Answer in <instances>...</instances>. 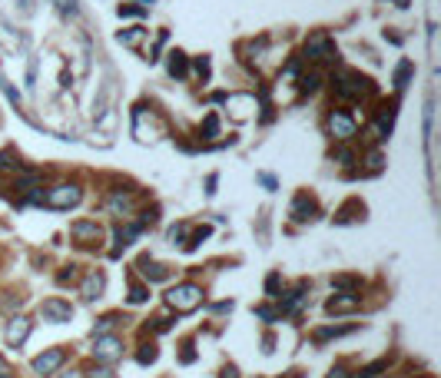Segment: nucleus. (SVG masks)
<instances>
[{
  "mask_svg": "<svg viewBox=\"0 0 441 378\" xmlns=\"http://www.w3.org/2000/svg\"><path fill=\"white\" fill-rule=\"evenodd\" d=\"M166 133V120L153 106H146V103H136L133 106V136L139 139V143H153V139H160Z\"/></svg>",
  "mask_w": 441,
  "mask_h": 378,
  "instance_id": "1",
  "label": "nucleus"
},
{
  "mask_svg": "<svg viewBox=\"0 0 441 378\" xmlns=\"http://www.w3.org/2000/svg\"><path fill=\"white\" fill-rule=\"evenodd\" d=\"M302 63H312V66H318V63H339V47H335V40H332V34H326V30H315V34H309V40H305V50H302Z\"/></svg>",
  "mask_w": 441,
  "mask_h": 378,
  "instance_id": "2",
  "label": "nucleus"
},
{
  "mask_svg": "<svg viewBox=\"0 0 441 378\" xmlns=\"http://www.w3.org/2000/svg\"><path fill=\"white\" fill-rule=\"evenodd\" d=\"M163 299L173 312L186 315V312H196V309L206 302V292H202V286H196V282H179V286H173V289L166 292Z\"/></svg>",
  "mask_w": 441,
  "mask_h": 378,
  "instance_id": "3",
  "label": "nucleus"
},
{
  "mask_svg": "<svg viewBox=\"0 0 441 378\" xmlns=\"http://www.w3.org/2000/svg\"><path fill=\"white\" fill-rule=\"evenodd\" d=\"M40 202H43L47 209L63 213V209H74V206L83 202V189L76 186V183H57V186H50L47 192H40Z\"/></svg>",
  "mask_w": 441,
  "mask_h": 378,
  "instance_id": "4",
  "label": "nucleus"
},
{
  "mask_svg": "<svg viewBox=\"0 0 441 378\" xmlns=\"http://www.w3.org/2000/svg\"><path fill=\"white\" fill-rule=\"evenodd\" d=\"M332 90H335V97H339L342 103H355L362 100L365 93H372V80L362 74H339L335 80H332Z\"/></svg>",
  "mask_w": 441,
  "mask_h": 378,
  "instance_id": "5",
  "label": "nucleus"
},
{
  "mask_svg": "<svg viewBox=\"0 0 441 378\" xmlns=\"http://www.w3.org/2000/svg\"><path fill=\"white\" fill-rule=\"evenodd\" d=\"M326 130H328V136L335 139V143H349V139L358 133V123H355L352 113H345V110H332V113L326 116Z\"/></svg>",
  "mask_w": 441,
  "mask_h": 378,
  "instance_id": "6",
  "label": "nucleus"
},
{
  "mask_svg": "<svg viewBox=\"0 0 441 378\" xmlns=\"http://www.w3.org/2000/svg\"><path fill=\"white\" fill-rule=\"evenodd\" d=\"M93 358L100 362V365H110L116 358H123V342L116 339V335H93Z\"/></svg>",
  "mask_w": 441,
  "mask_h": 378,
  "instance_id": "7",
  "label": "nucleus"
},
{
  "mask_svg": "<svg viewBox=\"0 0 441 378\" xmlns=\"http://www.w3.org/2000/svg\"><path fill=\"white\" fill-rule=\"evenodd\" d=\"M63 362H66V349H47L43 355H37V358L30 362V368H34V375L47 378V375H53V372H60Z\"/></svg>",
  "mask_w": 441,
  "mask_h": 378,
  "instance_id": "8",
  "label": "nucleus"
},
{
  "mask_svg": "<svg viewBox=\"0 0 441 378\" xmlns=\"http://www.w3.org/2000/svg\"><path fill=\"white\" fill-rule=\"evenodd\" d=\"M40 318L53 322V326H66L74 318V305L66 302V299H47V302L40 305Z\"/></svg>",
  "mask_w": 441,
  "mask_h": 378,
  "instance_id": "9",
  "label": "nucleus"
},
{
  "mask_svg": "<svg viewBox=\"0 0 441 378\" xmlns=\"http://www.w3.org/2000/svg\"><path fill=\"white\" fill-rule=\"evenodd\" d=\"M70 236H74L80 246H97V242H103V226L97 219H80V223L70 226Z\"/></svg>",
  "mask_w": 441,
  "mask_h": 378,
  "instance_id": "10",
  "label": "nucleus"
},
{
  "mask_svg": "<svg viewBox=\"0 0 441 378\" xmlns=\"http://www.w3.org/2000/svg\"><path fill=\"white\" fill-rule=\"evenodd\" d=\"M358 309H362V295L358 292H335L326 302L328 315H349V312H358Z\"/></svg>",
  "mask_w": 441,
  "mask_h": 378,
  "instance_id": "11",
  "label": "nucleus"
},
{
  "mask_svg": "<svg viewBox=\"0 0 441 378\" xmlns=\"http://www.w3.org/2000/svg\"><path fill=\"white\" fill-rule=\"evenodd\" d=\"M30 328H34V322H30L27 315H10L7 332H4V342H7L10 349H20V345L27 342V335H30Z\"/></svg>",
  "mask_w": 441,
  "mask_h": 378,
  "instance_id": "12",
  "label": "nucleus"
},
{
  "mask_svg": "<svg viewBox=\"0 0 441 378\" xmlns=\"http://www.w3.org/2000/svg\"><path fill=\"white\" fill-rule=\"evenodd\" d=\"M289 216H292V223H312L315 216H318V202L309 192H295V200L289 206Z\"/></svg>",
  "mask_w": 441,
  "mask_h": 378,
  "instance_id": "13",
  "label": "nucleus"
},
{
  "mask_svg": "<svg viewBox=\"0 0 441 378\" xmlns=\"http://www.w3.org/2000/svg\"><path fill=\"white\" fill-rule=\"evenodd\" d=\"M103 289H106V276H103L100 269H93V272L83 279V286H80V292H83L87 302H97V299L103 295Z\"/></svg>",
  "mask_w": 441,
  "mask_h": 378,
  "instance_id": "14",
  "label": "nucleus"
},
{
  "mask_svg": "<svg viewBox=\"0 0 441 378\" xmlns=\"http://www.w3.org/2000/svg\"><path fill=\"white\" fill-rule=\"evenodd\" d=\"M362 219H365V206H362L358 200H349V202H345V206L339 209V213H335V223H339V226H349V223H362Z\"/></svg>",
  "mask_w": 441,
  "mask_h": 378,
  "instance_id": "15",
  "label": "nucleus"
},
{
  "mask_svg": "<svg viewBox=\"0 0 441 378\" xmlns=\"http://www.w3.org/2000/svg\"><path fill=\"white\" fill-rule=\"evenodd\" d=\"M305 292H309V282H299L292 292H286V295H282V312H299V309L309 302Z\"/></svg>",
  "mask_w": 441,
  "mask_h": 378,
  "instance_id": "16",
  "label": "nucleus"
},
{
  "mask_svg": "<svg viewBox=\"0 0 441 378\" xmlns=\"http://www.w3.org/2000/svg\"><path fill=\"white\" fill-rule=\"evenodd\" d=\"M139 272L150 279V282H166V279L173 276V272H169V265L153 262V259H139Z\"/></svg>",
  "mask_w": 441,
  "mask_h": 378,
  "instance_id": "17",
  "label": "nucleus"
},
{
  "mask_svg": "<svg viewBox=\"0 0 441 378\" xmlns=\"http://www.w3.org/2000/svg\"><path fill=\"white\" fill-rule=\"evenodd\" d=\"M395 110H398V103L391 100V103H385L382 110H378V139H388V133H391V123H395Z\"/></svg>",
  "mask_w": 441,
  "mask_h": 378,
  "instance_id": "18",
  "label": "nucleus"
},
{
  "mask_svg": "<svg viewBox=\"0 0 441 378\" xmlns=\"http://www.w3.org/2000/svg\"><path fill=\"white\" fill-rule=\"evenodd\" d=\"M349 332H355V326H326V328H315L312 342H315V345H326V342L342 339V335H349Z\"/></svg>",
  "mask_w": 441,
  "mask_h": 378,
  "instance_id": "19",
  "label": "nucleus"
},
{
  "mask_svg": "<svg viewBox=\"0 0 441 378\" xmlns=\"http://www.w3.org/2000/svg\"><path fill=\"white\" fill-rule=\"evenodd\" d=\"M106 206H110V213H116V216H126L130 213V206H133V192L130 189H116V192H110V200H106Z\"/></svg>",
  "mask_w": 441,
  "mask_h": 378,
  "instance_id": "20",
  "label": "nucleus"
},
{
  "mask_svg": "<svg viewBox=\"0 0 441 378\" xmlns=\"http://www.w3.org/2000/svg\"><path fill=\"white\" fill-rule=\"evenodd\" d=\"M150 7H153V0H126V4L116 7V13H120V17H146Z\"/></svg>",
  "mask_w": 441,
  "mask_h": 378,
  "instance_id": "21",
  "label": "nucleus"
},
{
  "mask_svg": "<svg viewBox=\"0 0 441 378\" xmlns=\"http://www.w3.org/2000/svg\"><path fill=\"white\" fill-rule=\"evenodd\" d=\"M139 232H143V229H139L136 223H130V226H120V229H116V246H113V255H120V252H123L126 246H130V242L136 239Z\"/></svg>",
  "mask_w": 441,
  "mask_h": 378,
  "instance_id": "22",
  "label": "nucleus"
},
{
  "mask_svg": "<svg viewBox=\"0 0 441 378\" xmlns=\"http://www.w3.org/2000/svg\"><path fill=\"white\" fill-rule=\"evenodd\" d=\"M166 70H169V76H186L189 74V57L183 50H173L169 60H166Z\"/></svg>",
  "mask_w": 441,
  "mask_h": 378,
  "instance_id": "23",
  "label": "nucleus"
},
{
  "mask_svg": "<svg viewBox=\"0 0 441 378\" xmlns=\"http://www.w3.org/2000/svg\"><path fill=\"white\" fill-rule=\"evenodd\" d=\"M322 87V70L312 66L309 74H299V93H315V90Z\"/></svg>",
  "mask_w": 441,
  "mask_h": 378,
  "instance_id": "24",
  "label": "nucleus"
},
{
  "mask_svg": "<svg viewBox=\"0 0 441 378\" xmlns=\"http://www.w3.org/2000/svg\"><path fill=\"white\" fill-rule=\"evenodd\" d=\"M412 74H415V63H412V60H402V63H398V66H395V90H405V87H408Z\"/></svg>",
  "mask_w": 441,
  "mask_h": 378,
  "instance_id": "25",
  "label": "nucleus"
},
{
  "mask_svg": "<svg viewBox=\"0 0 441 378\" xmlns=\"http://www.w3.org/2000/svg\"><path fill=\"white\" fill-rule=\"evenodd\" d=\"M332 286L339 292H362V279L358 276H332Z\"/></svg>",
  "mask_w": 441,
  "mask_h": 378,
  "instance_id": "26",
  "label": "nucleus"
},
{
  "mask_svg": "<svg viewBox=\"0 0 441 378\" xmlns=\"http://www.w3.org/2000/svg\"><path fill=\"white\" fill-rule=\"evenodd\" d=\"M120 322H123L120 315H103V318H97V322H93V335H110V332H113Z\"/></svg>",
  "mask_w": 441,
  "mask_h": 378,
  "instance_id": "27",
  "label": "nucleus"
},
{
  "mask_svg": "<svg viewBox=\"0 0 441 378\" xmlns=\"http://www.w3.org/2000/svg\"><path fill=\"white\" fill-rule=\"evenodd\" d=\"M20 305H24V295H20V292H4V295H0V312L17 315Z\"/></svg>",
  "mask_w": 441,
  "mask_h": 378,
  "instance_id": "28",
  "label": "nucleus"
},
{
  "mask_svg": "<svg viewBox=\"0 0 441 378\" xmlns=\"http://www.w3.org/2000/svg\"><path fill=\"white\" fill-rule=\"evenodd\" d=\"M382 372H388V358H378V362H368V365H362L355 378H378Z\"/></svg>",
  "mask_w": 441,
  "mask_h": 378,
  "instance_id": "29",
  "label": "nucleus"
},
{
  "mask_svg": "<svg viewBox=\"0 0 441 378\" xmlns=\"http://www.w3.org/2000/svg\"><path fill=\"white\" fill-rule=\"evenodd\" d=\"M143 37H146L143 27H133V30H120V34H116V40H120L123 47H139V40Z\"/></svg>",
  "mask_w": 441,
  "mask_h": 378,
  "instance_id": "30",
  "label": "nucleus"
},
{
  "mask_svg": "<svg viewBox=\"0 0 441 378\" xmlns=\"http://www.w3.org/2000/svg\"><path fill=\"white\" fill-rule=\"evenodd\" d=\"M332 160H335L339 166H352L355 160H358V153H355L352 146H345V143H342V146H335V150H332Z\"/></svg>",
  "mask_w": 441,
  "mask_h": 378,
  "instance_id": "31",
  "label": "nucleus"
},
{
  "mask_svg": "<svg viewBox=\"0 0 441 378\" xmlns=\"http://www.w3.org/2000/svg\"><path fill=\"white\" fill-rule=\"evenodd\" d=\"M213 136H219V116L209 113L200 123V139H213Z\"/></svg>",
  "mask_w": 441,
  "mask_h": 378,
  "instance_id": "32",
  "label": "nucleus"
},
{
  "mask_svg": "<svg viewBox=\"0 0 441 378\" xmlns=\"http://www.w3.org/2000/svg\"><path fill=\"white\" fill-rule=\"evenodd\" d=\"M76 279H80V265H63L60 272H57V286H74Z\"/></svg>",
  "mask_w": 441,
  "mask_h": 378,
  "instance_id": "33",
  "label": "nucleus"
},
{
  "mask_svg": "<svg viewBox=\"0 0 441 378\" xmlns=\"http://www.w3.org/2000/svg\"><path fill=\"white\" fill-rule=\"evenodd\" d=\"M156 358H160V349H156V345H139V352H136L139 365H153Z\"/></svg>",
  "mask_w": 441,
  "mask_h": 378,
  "instance_id": "34",
  "label": "nucleus"
},
{
  "mask_svg": "<svg viewBox=\"0 0 441 378\" xmlns=\"http://www.w3.org/2000/svg\"><path fill=\"white\" fill-rule=\"evenodd\" d=\"M146 299H150V289L139 286V282H133V289H130V305H143Z\"/></svg>",
  "mask_w": 441,
  "mask_h": 378,
  "instance_id": "35",
  "label": "nucleus"
},
{
  "mask_svg": "<svg viewBox=\"0 0 441 378\" xmlns=\"http://www.w3.org/2000/svg\"><path fill=\"white\" fill-rule=\"evenodd\" d=\"M186 232H189V226H186V223H176V226H169V232H166V239H169L173 246H176V242H183V239H186Z\"/></svg>",
  "mask_w": 441,
  "mask_h": 378,
  "instance_id": "36",
  "label": "nucleus"
},
{
  "mask_svg": "<svg viewBox=\"0 0 441 378\" xmlns=\"http://www.w3.org/2000/svg\"><path fill=\"white\" fill-rule=\"evenodd\" d=\"M255 315H259L262 322H269V326H276L279 322V312L272 309V305H255Z\"/></svg>",
  "mask_w": 441,
  "mask_h": 378,
  "instance_id": "37",
  "label": "nucleus"
},
{
  "mask_svg": "<svg viewBox=\"0 0 441 378\" xmlns=\"http://www.w3.org/2000/svg\"><path fill=\"white\" fill-rule=\"evenodd\" d=\"M0 169H20V160L13 150H4L0 153Z\"/></svg>",
  "mask_w": 441,
  "mask_h": 378,
  "instance_id": "38",
  "label": "nucleus"
},
{
  "mask_svg": "<svg viewBox=\"0 0 441 378\" xmlns=\"http://www.w3.org/2000/svg\"><path fill=\"white\" fill-rule=\"evenodd\" d=\"M206 236H209V226L196 229V232H192V236H189V242H186V252H196V249H200V242L206 239Z\"/></svg>",
  "mask_w": 441,
  "mask_h": 378,
  "instance_id": "39",
  "label": "nucleus"
},
{
  "mask_svg": "<svg viewBox=\"0 0 441 378\" xmlns=\"http://www.w3.org/2000/svg\"><path fill=\"white\" fill-rule=\"evenodd\" d=\"M279 286H282V276L279 272H269V279H265V295L279 299Z\"/></svg>",
  "mask_w": 441,
  "mask_h": 378,
  "instance_id": "40",
  "label": "nucleus"
},
{
  "mask_svg": "<svg viewBox=\"0 0 441 378\" xmlns=\"http://www.w3.org/2000/svg\"><path fill=\"white\" fill-rule=\"evenodd\" d=\"M382 166H385V156H382V153H368V173H372V176H375V173H382Z\"/></svg>",
  "mask_w": 441,
  "mask_h": 378,
  "instance_id": "41",
  "label": "nucleus"
},
{
  "mask_svg": "<svg viewBox=\"0 0 441 378\" xmlns=\"http://www.w3.org/2000/svg\"><path fill=\"white\" fill-rule=\"evenodd\" d=\"M83 378H116V375H113V368H106V365H93Z\"/></svg>",
  "mask_w": 441,
  "mask_h": 378,
  "instance_id": "42",
  "label": "nucleus"
},
{
  "mask_svg": "<svg viewBox=\"0 0 441 378\" xmlns=\"http://www.w3.org/2000/svg\"><path fill=\"white\" fill-rule=\"evenodd\" d=\"M255 179H259V183H262L269 192H276V189H279V179L272 176V173H255Z\"/></svg>",
  "mask_w": 441,
  "mask_h": 378,
  "instance_id": "43",
  "label": "nucleus"
},
{
  "mask_svg": "<svg viewBox=\"0 0 441 378\" xmlns=\"http://www.w3.org/2000/svg\"><path fill=\"white\" fill-rule=\"evenodd\" d=\"M57 7H60L63 17H76V10H80V7H76V0H57Z\"/></svg>",
  "mask_w": 441,
  "mask_h": 378,
  "instance_id": "44",
  "label": "nucleus"
},
{
  "mask_svg": "<svg viewBox=\"0 0 441 378\" xmlns=\"http://www.w3.org/2000/svg\"><path fill=\"white\" fill-rule=\"evenodd\" d=\"M196 74H200L202 80L209 76V57H200V60H196Z\"/></svg>",
  "mask_w": 441,
  "mask_h": 378,
  "instance_id": "45",
  "label": "nucleus"
},
{
  "mask_svg": "<svg viewBox=\"0 0 441 378\" xmlns=\"http://www.w3.org/2000/svg\"><path fill=\"white\" fill-rule=\"evenodd\" d=\"M37 83V60H30V66H27V87H34Z\"/></svg>",
  "mask_w": 441,
  "mask_h": 378,
  "instance_id": "46",
  "label": "nucleus"
},
{
  "mask_svg": "<svg viewBox=\"0 0 441 378\" xmlns=\"http://www.w3.org/2000/svg\"><path fill=\"white\" fill-rule=\"evenodd\" d=\"M0 378H13V368L7 365V358L0 355Z\"/></svg>",
  "mask_w": 441,
  "mask_h": 378,
  "instance_id": "47",
  "label": "nucleus"
},
{
  "mask_svg": "<svg viewBox=\"0 0 441 378\" xmlns=\"http://www.w3.org/2000/svg\"><path fill=\"white\" fill-rule=\"evenodd\" d=\"M219 378H239V368H236V365H226L223 372H219Z\"/></svg>",
  "mask_w": 441,
  "mask_h": 378,
  "instance_id": "48",
  "label": "nucleus"
},
{
  "mask_svg": "<svg viewBox=\"0 0 441 378\" xmlns=\"http://www.w3.org/2000/svg\"><path fill=\"white\" fill-rule=\"evenodd\" d=\"M216 183H219V176H216V173H213V176H206V192H209V196L216 192Z\"/></svg>",
  "mask_w": 441,
  "mask_h": 378,
  "instance_id": "49",
  "label": "nucleus"
},
{
  "mask_svg": "<svg viewBox=\"0 0 441 378\" xmlns=\"http://www.w3.org/2000/svg\"><path fill=\"white\" fill-rule=\"evenodd\" d=\"M326 378H349V372H345V368H332Z\"/></svg>",
  "mask_w": 441,
  "mask_h": 378,
  "instance_id": "50",
  "label": "nucleus"
},
{
  "mask_svg": "<svg viewBox=\"0 0 441 378\" xmlns=\"http://www.w3.org/2000/svg\"><path fill=\"white\" fill-rule=\"evenodd\" d=\"M60 378H83V372H66V375H60Z\"/></svg>",
  "mask_w": 441,
  "mask_h": 378,
  "instance_id": "51",
  "label": "nucleus"
},
{
  "mask_svg": "<svg viewBox=\"0 0 441 378\" xmlns=\"http://www.w3.org/2000/svg\"><path fill=\"white\" fill-rule=\"evenodd\" d=\"M289 378H302V375H299V372H292V375Z\"/></svg>",
  "mask_w": 441,
  "mask_h": 378,
  "instance_id": "52",
  "label": "nucleus"
}]
</instances>
